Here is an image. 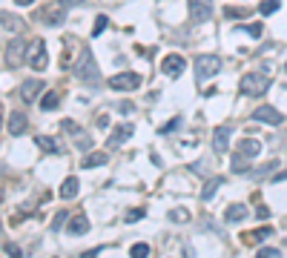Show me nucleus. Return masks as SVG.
<instances>
[{
  "label": "nucleus",
  "mask_w": 287,
  "mask_h": 258,
  "mask_svg": "<svg viewBox=\"0 0 287 258\" xmlns=\"http://www.w3.org/2000/svg\"><path fill=\"white\" fill-rule=\"evenodd\" d=\"M224 184L221 175H215V178H210L207 184H204V189H201V201H213V195L218 192V186Z\"/></svg>",
  "instance_id": "nucleus-20"
},
{
  "label": "nucleus",
  "mask_w": 287,
  "mask_h": 258,
  "mask_svg": "<svg viewBox=\"0 0 287 258\" xmlns=\"http://www.w3.org/2000/svg\"><path fill=\"white\" fill-rule=\"evenodd\" d=\"M75 75H78L80 80H98L100 78V75H98V63H95L92 52H84V55H80V63L75 66Z\"/></svg>",
  "instance_id": "nucleus-7"
},
{
  "label": "nucleus",
  "mask_w": 287,
  "mask_h": 258,
  "mask_svg": "<svg viewBox=\"0 0 287 258\" xmlns=\"http://www.w3.org/2000/svg\"><path fill=\"white\" fill-rule=\"evenodd\" d=\"M66 232H69V235H86V232H89V218H86L84 212L72 215L69 224H66Z\"/></svg>",
  "instance_id": "nucleus-13"
},
{
  "label": "nucleus",
  "mask_w": 287,
  "mask_h": 258,
  "mask_svg": "<svg viewBox=\"0 0 287 258\" xmlns=\"http://www.w3.org/2000/svg\"><path fill=\"white\" fill-rule=\"evenodd\" d=\"M144 218V209H132V212H127V221L132 224V221H141Z\"/></svg>",
  "instance_id": "nucleus-35"
},
{
  "label": "nucleus",
  "mask_w": 287,
  "mask_h": 258,
  "mask_svg": "<svg viewBox=\"0 0 287 258\" xmlns=\"http://www.w3.org/2000/svg\"><path fill=\"white\" fill-rule=\"evenodd\" d=\"M253 121H258V123H267V126H279L281 121H284V115L279 112L276 106H258V109H253Z\"/></svg>",
  "instance_id": "nucleus-9"
},
{
  "label": "nucleus",
  "mask_w": 287,
  "mask_h": 258,
  "mask_svg": "<svg viewBox=\"0 0 287 258\" xmlns=\"http://www.w3.org/2000/svg\"><path fill=\"white\" fill-rule=\"evenodd\" d=\"M6 129L12 132V135H23V132L29 129L26 115H23V112H12V115H9V121H6Z\"/></svg>",
  "instance_id": "nucleus-15"
},
{
  "label": "nucleus",
  "mask_w": 287,
  "mask_h": 258,
  "mask_svg": "<svg viewBox=\"0 0 287 258\" xmlns=\"http://www.w3.org/2000/svg\"><path fill=\"white\" fill-rule=\"evenodd\" d=\"M256 215L261 218V221H267V218H270V207H264V204H261V207L256 209Z\"/></svg>",
  "instance_id": "nucleus-36"
},
{
  "label": "nucleus",
  "mask_w": 287,
  "mask_h": 258,
  "mask_svg": "<svg viewBox=\"0 0 287 258\" xmlns=\"http://www.w3.org/2000/svg\"><path fill=\"white\" fill-rule=\"evenodd\" d=\"M14 3H17V6H29V3H32V0H14Z\"/></svg>",
  "instance_id": "nucleus-42"
},
{
  "label": "nucleus",
  "mask_w": 287,
  "mask_h": 258,
  "mask_svg": "<svg viewBox=\"0 0 287 258\" xmlns=\"http://www.w3.org/2000/svg\"><path fill=\"white\" fill-rule=\"evenodd\" d=\"M170 221H175V224H187L190 221V212H187V209H170Z\"/></svg>",
  "instance_id": "nucleus-29"
},
{
  "label": "nucleus",
  "mask_w": 287,
  "mask_h": 258,
  "mask_svg": "<svg viewBox=\"0 0 287 258\" xmlns=\"http://www.w3.org/2000/svg\"><path fill=\"white\" fill-rule=\"evenodd\" d=\"M0 26L9 29V32H20L26 23H23V17H17V14H12V12H0Z\"/></svg>",
  "instance_id": "nucleus-17"
},
{
  "label": "nucleus",
  "mask_w": 287,
  "mask_h": 258,
  "mask_svg": "<svg viewBox=\"0 0 287 258\" xmlns=\"http://www.w3.org/2000/svg\"><path fill=\"white\" fill-rule=\"evenodd\" d=\"M57 106H60V95H57V92H46L40 98V109H43V112H55Z\"/></svg>",
  "instance_id": "nucleus-22"
},
{
  "label": "nucleus",
  "mask_w": 287,
  "mask_h": 258,
  "mask_svg": "<svg viewBox=\"0 0 287 258\" xmlns=\"http://www.w3.org/2000/svg\"><path fill=\"white\" fill-rule=\"evenodd\" d=\"M23 60H26V43H23V37H14L6 46V66L9 69H17Z\"/></svg>",
  "instance_id": "nucleus-6"
},
{
  "label": "nucleus",
  "mask_w": 287,
  "mask_h": 258,
  "mask_svg": "<svg viewBox=\"0 0 287 258\" xmlns=\"http://www.w3.org/2000/svg\"><path fill=\"white\" fill-rule=\"evenodd\" d=\"M281 252H279V247H261L258 250V258H279Z\"/></svg>",
  "instance_id": "nucleus-31"
},
{
  "label": "nucleus",
  "mask_w": 287,
  "mask_h": 258,
  "mask_svg": "<svg viewBox=\"0 0 287 258\" xmlns=\"http://www.w3.org/2000/svg\"><path fill=\"white\" fill-rule=\"evenodd\" d=\"M276 166H279V161H267V164L261 166V169H256V172H253V175H256V178H261V175H267V172H273V169H276Z\"/></svg>",
  "instance_id": "nucleus-32"
},
{
  "label": "nucleus",
  "mask_w": 287,
  "mask_h": 258,
  "mask_svg": "<svg viewBox=\"0 0 287 258\" xmlns=\"http://www.w3.org/2000/svg\"><path fill=\"white\" fill-rule=\"evenodd\" d=\"M236 152L244 155V158H256L258 152H261V141H256V138H244V141H238Z\"/></svg>",
  "instance_id": "nucleus-16"
},
{
  "label": "nucleus",
  "mask_w": 287,
  "mask_h": 258,
  "mask_svg": "<svg viewBox=\"0 0 287 258\" xmlns=\"http://www.w3.org/2000/svg\"><path fill=\"white\" fill-rule=\"evenodd\" d=\"M276 181H287V172H279V175H276Z\"/></svg>",
  "instance_id": "nucleus-41"
},
{
  "label": "nucleus",
  "mask_w": 287,
  "mask_h": 258,
  "mask_svg": "<svg viewBox=\"0 0 287 258\" xmlns=\"http://www.w3.org/2000/svg\"><path fill=\"white\" fill-rule=\"evenodd\" d=\"M218 72H221V57L218 55H198L195 57V80H198V83L215 78Z\"/></svg>",
  "instance_id": "nucleus-2"
},
{
  "label": "nucleus",
  "mask_w": 287,
  "mask_h": 258,
  "mask_svg": "<svg viewBox=\"0 0 287 258\" xmlns=\"http://www.w3.org/2000/svg\"><path fill=\"white\" fill-rule=\"evenodd\" d=\"M78 178H75V175H69V178H66L64 181V184H60V192H57V195H60V198H64V201H72V198H75V195H78Z\"/></svg>",
  "instance_id": "nucleus-18"
},
{
  "label": "nucleus",
  "mask_w": 287,
  "mask_h": 258,
  "mask_svg": "<svg viewBox=\"0 0 287 258\" xmlns=\"http://www.w3.org/2000/svg\"><path fill=\"white\" fill-rule=\"evenodd\" d=\"M35 141H37V146H40L43 152H52V155H55V152H60V143H55V138L40 135V138H35Z\"/></svg>",
  "instance_id": "nucleus-23"
},
{
  "label": "nucleus",
  "mask_w": 287,
  "mask_h": 258,
  "mask_svg": "<svg viewBox=\"0 0 287 258\" xmlns=\"http://www.w3.org/2000/svg\"><path fill=\"white\" fill-rule=\"evenodd\" d=\"M178 126H181V118H172V121L167 123V126H161V132L167 135V132H172V129H178Z\"/></svg>",
  "instance_id": "nucleus-34"
},
{
  "label": "nucleus",
  "mask_w": 287,
  "mask_h": 258,
  "mask_svg": "<svg viewBox=\"0 0 287 258\" xmlns=\"http://www.w3.org/2000/svg\"><path fill=\"white\" fill-rule=\"evenodd\" d=\"M238 29H241V32H247L253 40H258V37H261V32H264V29H261V23H244V26H238Z\"/></svg>",
  "instance_id": "nucleus-25"
},
{
  "label": "nucleus",
  "mask_w": 287,
  "mask_h": 258,
  "mask_svg": "<svg viewBox=\"0 0 287 258\" xmlns=\"http://www.w3.org/2000/svg\"><path fill=\"white\" fill-rule=\"evenodd\" d=\"M233 172H250V164H247V158L238 155V152H236V158H233Z\"/></svg>",
  "instance_id": "nucleus-30"
},
{
  "label": "nucleus",
  "mask_w": 287,
  "mask_h": 258,
  "mask_svg": "<svg viewBox=\"0 0 287 258\" xmlns=\"http://www.w3.org/2000/svg\"><path fill=\"white\" fill-rule=\"evenodd\" d=\"M64 129H66V132H78V123H72V121H64Z\"/></svg>",
  "instance_id": "nucleus-39"
},
{
  "label": "nucleus",
  "mask_w": 287,
  "mask_h": 258,
  "mask_svg": "<svg viewBox=\"0 0 287 258\" xmlns=\"http://www.w3.org/2000/svg\"><path fill=\"white\" fill-rule=\"evenodd\" d=\"M109 26V17L107 14H98L95 17V26H92V37H98V35H104V29Z\"/></svg>",
  "instance_id": "nucleus-26"
},
{
  "label": "nucleus",
  "mask_w": 287,
  "mask_h": 258,
  "mask_svg": "<svg viewBox=\"0 0 287 258\" xmlns=\"http://www.w3.org/2000/svg\"><path fill=\"white\" fill-rule=\"evenodd\" d=\"M132 123H118V126L112 129V135H109V146H121L124 141H129L132 138Z\"/></svg>",
  "instance_id": "nucleus-14"
},
{
  "label": "nucleus",
  "mask_w": 287,
  "mask_h": 258,
  "mask_svg": "<svg viewBox=\"0 0 287 258\" xmlns=\"http://www.w3.org/2000/svg\"><path fill=\"white\" fill-rule=\"evenodd\" d=\"M184 57L181 55H175V52H172V55H167L164 60H161V72H164V75H170V78H178L181 72H184Z\"/></svg>",
  "instance_id": "nucleus-11"
},
{
  "label": "nucleus",
  "mask_w": 287,
  "mask_h": 258,
  "mask_svg": "<svg viewBox=\"0 0 287 258\" xmlns=\"http://www.w3.org/2000/svg\"><path fill=\"white\" fill-rule=\"evenodd\" d=\"M129 255H135V258H147L150 255V244H132V247H129Z\"/></svg>",
  "instance_id": "nucleus-27"
},
{
  "label": "nucleus",
  "mask_w": 287,
  "mask_h": 258,
  "mask_svg": "<svg viewBox=\"0 0 287 258\" xmlns=\"http://www.w3.org/2000/svg\"><path fill=\"white\" fill-rule=\"evenodd\" d=\"M281 9V0H264L261 6H258V12L261 14H273V12H279Z\"/></svg>",
  "instance_id": "nucleus-28"
},
{
  "label": "nucleus",
  "mask_w": 287,
  "mask_h": 258,
  "mask_svg": "<svg viewBox=\"0 0 287 258\" xmlns=\"http://www.w3.org/2000/svg\"><path fill=\"white\" fill-rule=\"evenodd\" d=\"M107 161H109L107 152H89V155L80 161V166H84V169H95V166H104Z\"/></svg>",
  "instance_id": "nucleus-19"
},
{
  "label": "nucleus",
  "mask_w": 287,
  "mask_h": 258,
  "mask_svg": "<svg viewBox=\"0 0 287 258\" xmlns=\"http://www.w3.org/2000/svg\"><path fill=\"white\" fill-rule=\"evenodd\" d=\"M284 72H287V63H284Z\"/></svg>",
  "instance_id": "nucleus-44"
},
{
  "label": "nucleus",
  "mask_w": 287,
  "mask_h": 258,
  "mask_svg": "<svg viewBox=\"0 0 287 258\" xmlns=\"http://www.w3.org/2000/svg\"><path fill=\"white\" fill-rule=\"evenodd\" d=\"M187 12L193 23H207L213 17V0H187Z\"/></svg>",
  "instance_id": "nucleus-5"
},
{
  "label": "nucleus",
  "mask_w": 287,
  "mask_h": 258,
  "mask_svg": "<svg viewBox=\"0 0 287 258\" xmlns=\"http://www.w3.org/2000/svg\"><path fill=\"white\" fill-rule=\"evenodd\" d=\"M230 138H233V126H230V123H218V126L213 129V149H215V155H224V152L230 149Z\"/></svg>",
  "instance_id": "nucleus-8"
},
{
  "label": "nucleus",
  "mask_w": 287,
  "mask_h": 258,
  "mask_svg": "<svg viewBox=\"0 0 287 258\" xmlns=\"http://www.w3.org/2000/svg\"><path fill=\"white\" fill-rule=\"evenodd\" d=\"M267 86H270V78H267L264 72H247L241 78V83H238V89L247 98H258V95L267 92Z\"/></svg>",
  "instance_id": "nucleus-1"
},
{
  "label": "nucleus",
  "mask_w": 287,
  "mask_h": 258,
  "mask_svg": "<svg viewBox=\"0 0 287 258\" xmlns=\"http://www.w3.org/2000/svg\"><path fill=\"white\" fill-rule=\"evenodd\" d=\"M270 235H273L270 227H258V229H253V235H247V241H250V244H261V241H267Z\"/></svg>",
  "instance_id": "nucleus-24"
},
{
  "label": "nucleus",
  "mask_w": 287,
  "mask_h": 258,
  "mask_svg": "<svg viewBox=\"0 0 287 258\" xmlns=\"http://www.w3.org/2000/svg\"><path fill=\"white\" fill-rule=\"evenodd\" d=\"M0 126H3V103H0Z\"/></svg>",
  "instance_id": "nucleus-43"
},
{
  "label": "nucleus",
  "mask_w": 287,
  "mask_h": 258,
  "mask_svg": "<svg viewBox=\"0 0 287 258\" xmlns=\"http://www.w3.org/2000/svg\"><path fill=\"white\" fill-rule=\"evenodd\" d=\"M43 89H46V86H43V80H37V78L23 80V86H20V98H23V103H32V100H37V95H40Z\"/></svg>",
  "instance_id": "nucleus-12"
},
{
  "label": "nucleus",
  "mask_w": 287,
  "mask_h": 258,
  "mask_svg": "<svg viewBox=\"0 0 287 258\" xmlns=\"http://www.w3.org/2000/svg\"><path fill=\"white\" fill-rule=\"evenodd\" d=\"M224 14H227V17H244V14H247V9H233V6H227V9H224Z\"/></svg>",
  "instance_id": "nucleus-33"
},
{
  "label": "nucleus",
  "mask_w": 287,
  "mask_h": 258,
  "mask_svg": "<svg viewBox=\"0 0 287 258\" xmlns=\"http://www.w3.org/2000/svg\"><path fill=\"white\" fill-rule=\"evenodd\" d=\"M66 221V212H60V215H57V218H55V221H52V229H55V232H57V229H60V224H64Z\"/></svg>",
  "instance_id": "nucleus-37"
},
{
  "label": "nucleus",
  "mask_w": 287,
  "mask_h": 258,
  "mask_svg": "<svg viewBox=\"0 0 287 258\" xmlns=\"http://www.w3.org/2000/svg\"><path fill=\"white\" fill-rule=\"evenodd\" d=\"M0 198H3V192H0Z\"/></svg>",
  "instance_id": "nucleus-45"
},
{
  "label": "nucleus",
  "mask_w": 287,
  "mask_h": 258,
  "mask_svg": "<svg viewBox=\"0 0 287 258\" xmlns=\"http://www.w3.org/2000/svg\"><path fill=\"white\" fill-rule=\"evenodd\" d=\"M60 3H64V6H80L84 0H60Z\"/></svg>",
  "instance_id": "nucleus-40"
},
{
  "label": "nucleus",
  "mask_w": 287,
  "mask_h": 258,
  "mask_svg": "<svg viewBox=\"0 0 287 258\" xmlns=\"http://www.w3.org/2000/svg\"><path fill=\"white\" fill-rule=\"evenodd\" d=\"M109 86H112L115 92H132L141 86V75L138 72H115L112 78H109Z\"/></svg>",
  "instance_id": "nucleus-4"
},
{
  "label": "nucleus",
  "mask_w": 287,
  "mask_h": 258,
  "mask_svg": "<svg viewBox=\"0 0 287 258\" xmlns=\"http://www.w3.org/2000/svg\"><path fill=\"white\" fill-rule=\"evenodd\" d=\"M224 218H227V221H233V224L244 221V218H247V207H244V204H230L227 212H224Z\"/></svg>",
  "instance_id": "nucleus-21"
},
{
  "label": "nucleus",
  "mask_w": 287,
  "mask_h": 258,
  "mask_svg": "<svg viewBox=\"0 0 287 258\" xmlns=\"http://www.w3.org/2000/svg\"><path fill=\"white\" fill-rule=\"evenodd\" d=\"M6 252L9 255H20V247L17 244H6Z\"/></svg>",
  "instance_id": "nucleus-38"
},
{
  "label": "nucleus",
  "mask_w": 287,
  "mask_h": 258,
  "mask_svg": "<svg viewBox=\"0 0 287 258\" xmlns=\"http://www.w3.org/2000/svg\"><path fill=\"white\" fill-rule=\"evenodd\" d=\"M40 20L46 23V26H64V20H66V6H64V3H49V6L40 12Z\"/></svg>",
  "instance_id": "nucleus-10"
},
{
  "label": "nucleus",
  "mask_w": 287,
  "mask_h": 258,
  "mask_svg": "<svg viewBox=\"0 0 287 258\" xmlns=\"http://www.w3.org/2000/svg\"><path fill=\"white\" fill-rule=\"evenodd\" d=\"M26 63L32 66V69H46V63H49V55H46V40L43 37H35V40L26 46Z\"/></svg>",
  "instance_id": "nucleus-3"
}]
</instances>
